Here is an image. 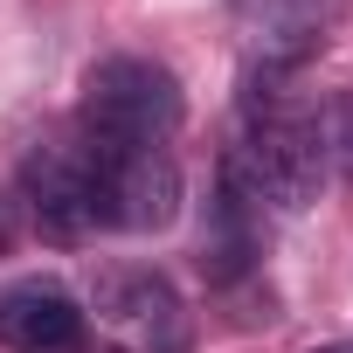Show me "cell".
<instances>
[{
	"label": "cell",
	"mask_w": 353,
	"mask_h": 353,
	"mask_svg": "<svg viewBox=\"0 0 353 353\" xmlns=\"http://www.w3.org/2000/svg\"><path fill=\"white\" fill-rule=\"evenodd\" d=\"M181 83H173L166 63L145 56H111L83 77V139L132 152V145H166L181 132Z\"/></svg>",
	"instance_id": "6da1fadb"
},
{
	"label": "cell",
	"mask_w": 353,
	"mask_h": 353,
	"mask_svg": "<svg viewBox=\"0 0 353 353\" xmlns=\"http://www.w3.org/2000/svg\"><path fill=\"white\" fill-rule=\"evenodd\" d=\"M21 201L35 215L42 236L56 243H83L111 222V194H104V166L97 152L77 139V145H35L21 159Z\"/></svg>",
	"instance_id": "7a4b0ae2"
},
{
	"label": "cell",
	"mask_w": 353,
	"mask_h": 353,
	"mask_svg": "<svg viewBox=\"0 0 353 353\" xmlns=\"http://www.w3.org/2000/svg\"><path fill=\"white\" fill-rule=\"evenodd\" d=\"M97 325L125 353H188V312L159 270H104L90 291Z\"/></svg>",
	"instance_id": "3957f363"
},
{
	"label": "cell",
	"mask_w": 353,
	"mask_h": 353,
	"mask_svg": "<svg viewBox=\"0 0 353 353\" xmlns=\"http://www.w3.org/2000/svg\"><path fill=\"white\" fill-rule=\"evenodd\" d=\"M90 145V139H83ZM97 166H104V194H111V222L145 236V229H166L181 215V166H173L166 145H132V152H111V145H90Z\"/></svg>",
	"instance_id": "277c9868"
},
{
	"label": "cell",
	"mask_w": 353,
	"mask_h": 353,
	"mask_svg": "<svg viewBox=\"0 0 353 353\" xmlns=\"http://www.w3.org/2000/svg\"><path fill=\"white\" fill-rule=\"evenodd\" d=\"M325 14H332V0H229V28L250 70H270V77H291L319 49Z\"/></svg>",
	"instance_id": "5b68a950"
},
{
	"label": "cell",
	"mask_w": 353,
	"mask_h": 353,
	"mask_svg": "<svg viewBox=\"0 0 353 353\" xmlns=\"http://www.w3.org/2000/svg\"><path fill=\"white\" fill-rule=\"evenodd\" d=\"M83 339V305L56 284H8L0 291V346L14 353H63Z\"/></svg>",
	"instance_id": "8992f818"
},
{
	"label": "cell",
	"mask_w": 353,
	"mask_h": 353,
	"mask_svg": "<svg viewBox=\"0 0 353 353\" xmlns=\"http://www.w3.org/2000/svg\"><path fill=\"white\" fill-rule=\"evenodd\" d=\"M256 270V208H243L236 194H208L201 215V277L208 284H243Z\"/></svg>",
	"instance_id": "52a82bcc"
},
{
	"label": "cell",
	"mask_w": 353,
	"mask_h": 353,
	"mask_svg": "<svg viewBox=\"0 0 353 353\" xmlns=\"http://www.w3.org/2000/svg\"><path fill=\"white\" fill-rule=\"evenodd\" d=\"M319 125H325V159L353 181V90H339V97L319 111Z\"/></svg>",
	"instance_id": "ba28073f"
},
{
	"label": "cell",
	"mask_w": 353,
	"mask_h": 353,
	"mask_svg": "<svg viewBox=\"0 0 353 353\" xmlns=\"http://www.w3.org/2000/svg\"><path fill=\"white\" fill-rule=\"evenodd\" d=\"M14 250V215H8V201H0V256Z\"/></svg>",
	"instance_id": "9c48e42d"
},
{
	"label": "cell",
	"mask_w": 353,
	"mask_h": 353,
	"mask_svg": "<svg viewBox=\"0 0 353 353\" xmlns=\"http://www.w3.org/2000/svg\"><path fill=\"white\" fill-rule=\"evenodd\" d=\"M312 353H353V346H312Z\"/></svg>",
	"instance_id": "30bf717a"
}]
</instances>
